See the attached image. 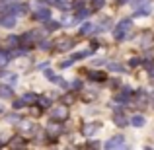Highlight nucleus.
<instances>
[{"mask_svg":"<svg viewBox=\"0 0 154 150\" xmlns=\"http://www.w3.org/2000/svg\"><path fill=\"white\" fill-rule=\"evenodd\" d=\"M47 131H49L51 135H57V133H60V127H59V125H49V127H47Z\"/></svg>","mask_w":154,"mask_h":150,"instance_id":"ddd939ff","label":"nucleus"},{"mask_svg":"<svg viewBox=\"0 0 154 150\" xmlns=\"http://www.w3.org/2000/svg\"><path fill=\"white\" fill-rule=\"evenodd\" d=\"M131 125H133V127H144V125H146V117H144V115H133L131 117Z\"/></svg>","mask_w":154,"mask_h":150,"instance_id":"39448f33","label":"nucleus"},{"mask_svg":"<svg viewBox=\"0 0 154 150\" xmlns=\"http://www.w3.org/2000/svg\"><path fill=\"white\" fill-rule=\"evenodd\" d=\"M33 99H35L33 94H26V96H23V101H33Z\"/></svg>","mask_w":154,"mask_h":150,"instance_id":"dca6fc26","label":"nucleus"},{"mask_svg":"<svg viewBox=\"0 0 154 150\" xmlns=\"http://www.w3.org/2000/svg\"><path fill=\"white\" fill-rule=\"evenodd\" d=\"M49 115H51V119H66V115H68V111H66V107L64 105H59V107H53L51 111H49Z\"/></svg>","mask_w":154,"mask_h":150,"instance_id":"f03ea898","label":"nucleus"},{"mask_svg":"<svg viewBox=\"0 0 154 150\" xmlns=\"http://www.w3.org/2000/svg\"><path fill=\"white\" fill-rule=\"evenodd\" d=\"M72 84H74V88H82V82H80V80H74Z\"/></svg>","mask_w":154,"mask_h":150,"instance_id":"6ab92c4d","label":"nucleus"},{"mask_svg":"<svg viewBox=\"0 0 154 150\" xmlns=\"http://www.w3.org/2000/svg\"><path fill=\"white\" fill-rule=\"evenodd\" d=\"M113 119H115V125H119V127H125V125L129 123L127 117L121 113V109H117V111H115V117H113Z\"/></svg>","mask_w":154,"mask_h":150,"instance_id":"423d86ee","label":"nucleus"},{"mask_svg":"<svg viewBox=\"0 0 154 150\" xmlns=\"http://www.w3.org/2000/svg\"><path fill=\"white\" fill-rule=\"evenodd\" d=\"M100 131V123H86L84 125V135L86 136H94Z\"/></svg>","mask_w":154,"mask_h":150,"instance_id":"20e7f679","label":"nucleus"},{"mask_svg":"<svg viewBox=\"0 0 154 150\" xmlns=\"http://www.w3.org/2000/svg\"><path fill=\"white\" fill-rule=\"evenodd\" d=\"M2 111H4V109H2V105H0V113H2Z\"/></svg>","mask_w":154,"mask_h":150,"instance_id":"aec40b11","label":"nucleus"},{"mask_svg":"<svg viewBox=\"0 0 154 150\" xmlns=\"http://www.w3.org/2000/svg\"><path fill=\"white\" fill-rule=\"evenodd\" d=\"M0 23H2L4 27H14V26H16V18H14V16H10V18H4Z\"/></svg>","mask_w":154,"mask_h":150,"instance_id":"9d476101","label":"nucleus"},{"mask_svg":"<svg viewBox=\"0 0 154 150\" xmlns=\"http://www.w3.org/2000/svg\"><path fill=\"white\" fill-rule=\"evenodd\" d=\"M131 27H133V22H131V20H123V22L115 27V33H113V35H115V39H119V41H121V39H123L125 35L131 31Z\"/></svg>","mask_w":154,"mask_h":150,"instance_id":"f257e3e1","label":"nucleus"},{"mask_svg":"<svg viewBox=\"0 0 154 150\" xmlns=\"http://www.w3.org/2000/svg\"><path fill=\"white\" fill-rule=\"evenodd\" d=\"M107 70H111V72H123V64H119V63H109L107 64Z\"/></svg>","mask_w":154,"mask_h":150,"instance_id":"1a4fd4ad","label":"nucleus"},{"mask_svg":"<svg viewBox=\"0 0 154 150\" xmlns=\"http://www.w3.org/2000/svg\"><path fill=\"white\" fill-rule=\"evenodd\" d=\"M100 27H98V23H84L82 26V33L84 35H90V33H96Z\"/></svg>","mask_w":154,"mask_h":150,"instance_id":"0eeeda50","label":"nucleus"},{"mask_svg":"<svg viewBox=\"0 0 154 150\" xmlns=\"http://www.w3.org/2000/svg\"><path fill=\"white\" fill-rule=\"evenodd\" d=\"M90 78H94V80H103V74H102V72H90Z\"/></svg>","mask_w":154,"mask_h":150,"instance_id":"2eb2a0df","label":"nucleus"},{"mask_svg":"<svg viewBox=\"0 0 154 150\" xmlns=\"http://www.w3.org/2000/svg\"><path fill=\"white\" fill-rule=\"evenodd\" d=\"M14 105H16V109H22V107H23V101H16Z\"/></svg>","mask_w":154,"mask_h":150,"instance_id":"a211bd4d","label":"nucleus"},{"mask_svg":"<svg viewBox=\"0 0 154 150\" xmlns=\"http://www.w3.org/2000/svg\"><path fill=\"white\" fill-rule=\"evenodd\" d=\"M22 127H23V131H27V133H29V131H35V125L31 123V121H26Z\"/></svg>","mask_w":154,"mask_h":150,"instance_id":"f8f14e48","label":"nucleus"},{"mask_svg":"<svg viewBox=\"0 0 154 150\" xmlns=\"http://www.w3.org/2000/svg\"><path fill=\"white\" fill-rule=\"evenodd\" d=\"M33 18H35V20H45V22H47V20L51 18V12H49V10H37Z\"/></svg>","mask_w":154,"mask_h":150,"instance_id":"6e6552de","label":"nucleus"},{"mask_svg":"<svg viewBox=\"0 0 154 150\" xmlns=\"http://www.w3.org/2000/svg\"><path fill=\"white\" fill-rule=\"evenodd\" d=\"M72 63H74L72 59H66V60H63V63H60V68H68V66H72Z\"/></svg>","mask_w":154,"mask_h":150,"instance_id":"4468645a","label":"nucleus"},{"mask_svg":"<svg viewBox=\"0 0 154 150\" xmlns=\"http://www.w3.org/2000/svg\"><path fill=\"white\" fill-rule=\"evenodd\" d=\"M123 144H125V136L117 135V136H113L111 140H107V142H105V148H121Z\"/></svg>","mask_w":154,"mask_h":150,"instance_id":"7ed1b4c3","label":"nucleus"},{"mask_svg":"<svg viewBox=\"0 0 154 150\" xmlns=\"http://www.w3.org/2000/svg\"><path fill=\"white\" fill-rule=\"evenodd\" d=\"M103 6V0H94V8L98 10V8H102Z\"/></svg>","mask_w":154,"mask_h":150,"instance_id":"f3484780","label":"nucleus"},{"mask_svg":"<svg viewBox=\"0 0 154 150\" xmlns=\"http://www.w3.org/2000/svg\"><path fill=\"white\" fill-rule=\"evenodd\" d=\"M0 96L2 98H12V88L10 86H0Z\"/></svg>","mask_w":154,"mask_h":150,"instance_id":"9b49d317","label":"nucleus"}]
</instances>
